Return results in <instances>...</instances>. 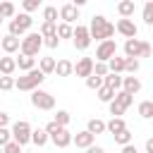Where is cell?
I'll use <instances>...</instances> for the list:
<instances>
[{
    "instance_id": "6da1fadb",
    "label": "cell",
    "mask_w": 153,
    "mask_h": 153,
    "mask_svg": "<svg viewBox=\"0 0 153 153\" xmlns=\"http://www.w3.org/2000/svg\"><path fill=\"white\" fill-rule=\"evenodd\" d=\"M86 29H88V36L96 41H110L115 33V24H110L103 14H96L91 19V26H86Z\"/></svg>"
},
{
    "instance_id": "7a4b0ae2",
    "label": "cell",
    "mask_w": 153,
    "mask_h": 153,
    "mask_svg": "<svg viewBox=\"0 0 153 153\" xmlns=\"http://www.w3.org/2000/svg\"><path fill=\"white\" fill-rule=\"evenodd\" d=\"M43 79H45V74L38 67H33L31 72H24V76L14 79V88H19V91H36L43 84Z\"/></svg>"
},
{
    "instance_id": "3957f363",
    "label": "cell",
    "mask_w": 153,
    "mask_h": 153,
    "mask_svg": "<svg viewBox=\"0 0 153 153\" xmlns=\"http://www.w3.org/2000/svg\"><path fill=\"white\" fill-rule=\"evenodd\" d=\"M41 45H43V38L38 31H31L26 36H22L19 41V55H29V57H36L41 53Z\"/></svg>"
},
{
    "instance_id": "277c9868",
    "label": "cell",
    "mask_w": 153,
    "mask_h": 153,
    "mask_svg": "<svg viewBox=\"0 0 153 153\" xmlns=\"http://www.w3.org/2000/svg\"><path fill=\"white\" fill-rule=\"evenodd\" d=\"M31 24H33V19H31V14H17L12 22H10V36H14V38H22V36H26V31L31 29Z\"/></svg>"
},
{
    "instance_id": "5b68a950",
    "label": "cell",
    "mask_w": 153,
    "mask_h": 153,
    "mask_svg": "<svg viewBox=\"0 0 153 153\" xmlns=\"http://www.w3.org/2000/svg\"><path fill=\"white\" fill-rule=\"evenodd\" d=\"M10 134H12V141H14V143L26 146V143L31 141V124H29L26 120H19V122H14V124H12Z\"/></svg>"
},
{
    "instance_id": "8992f818",
    "label": "cell",
    "mask_w": 153,
    "mask_h": 153,
    "mask_svg": "<svg viewBox=\"0 0 153 153\" xmlns=\"http://www.w3.org/2000/svg\"><path fill=\"white\" fill-rule=\"evenodd\" d=\"M31 105L38 108V110H53V108H55V98H53L48 91L36 88V91H31Z\"/></svg>"
},
{
    "instance_id": "52a82bcc",
    "label": "cell",
    "mask_w": 153,
    "mask_h": 153,
    "mask_svg": "<svg viewBox=\"0 0 153 153\" xmlns=\"http://www.w3.org/2000/svg\"><path fill=\"white\" fill-rule=\"evenodd\" d=\"M115 55H117V43H115L112 38L98 43V48H96V60H98V62H108V60H112Z\"/></svg>"
},
{
    "instance_id": "ba28073f",
    "label": "cell",
    "mask_w": 153,
    "mask_h": 153,
    "mask_svg": "<svg viewBox=\"0 0 153 153\" xmlns=\"http://www.w3.org/2000/svg\"><path fill=\"white\" fill-rule=\"evenodd\" d=\"M72 43H74V48H76V50H86V48L91 45L88 29H86V26H81V24H76V29L72 31Z\"/></svg>"
},
{
    "instance_id": "9c48e42d",
    "label": "cell",
    "mask_w": 153,
    "mask_h": 153,
    "mask_svg": "<svg viewBox=\"0 0 153 153\" xmlns=\"http://www.w3.org/2000/svg\"><path fill=\"white\" fill-rule=\"evenodd\" d=\"M115 31L122 33L124 38H136V33H139V29H136V24H134L131 19H120V22L115 24Z\"/></svg>"
},
{
    "instance_id": "30bf717a",
    "label": "cell",
    "mask_w": 153,
    "mask_h": 153,
    "mask_svg": "<svg viewBox=\"0 0 153 153\" xmlns=\"http://www.w3.org/2000/svg\"><path fill=\"white\" fill-rule=\"evenodd\" d=\"M72 74H76V76H81V79H88V76L93 74V60H91V57H81V60L74 65Z\"/></svg>"
},
{
    "instance_id": "8fae6325",
    "label": "cell",
    "mask_w": 153,
    "mask_h": 153,
    "mask_svg": "<svg viewBox=\"0 0 153 153\" xmlns=\"http://www.w3.org/2000/svg\"><path fill=\"white\" fill-rule=\"evenodd\" d=\"M57 14H60V19H62V24H69V26H72V24H74V22L79 19V10H76V7L72 5V2H67V5H62Z\"/></svg>"
},
{
    "instance_id": "7c38bea8",
    "label": "cell",
    "mask_w": 153,
    "mask_h": 153,
    "mask_svg": "<svg viewBox=\"0 0 153 153\" xmlns=\"http://www.w3.org/2000/svg\"><path fill=\"white\" fill-rule=\"evenodd\" d=\"M48 139H50V141H53L57 148H67V146L72 143V131H69L67 127H62L57 134H53V136H48Z\"/></svg>"
},
{
    "instance_id": "4fadbf2b",
    "label": "cell",
    "mask_w": 153,
    "mask_h": 153,
    "mask_svg": "<svg viewBox=\"0 0 153 153\" xmlns=\"http://www.w3.org/2000/svg\"><path fill=\"white\" fill-rule=\"evenodd\" d=\"M141 53V38H127L124 41V57H139Z\"/></svg>"
},
{
    "instance_id": "5bb4252c",
    "label": "cell",
    "mask_w": 153,
    "mask_h": 153,
    "mask_svg": "<svg viewBox=\"0 0 153 153\" xmlns=\"http://www.w3.org/2000/svg\"><path fill=\"white\" fill-rule=\"evenodd\" d=\"M122 91L129 93V96H134V93L141 91V81L136 76H122Z\"/></svg>"
},
{
    "instance_id": "9a60e30c",
    "label": "cell",
    "mask_w": 153,
    "mask_h": 153,
    "mask_svg": "<svg viewBox=\"0 0 153 153\" xmlns=\"http://www.w3.org/2000/svg\"><path fill=\"white\" fill-rule=\"evenodd\" d=\"M14 69H17V62H14V57H12V55L0 57V76H12V74H14Z\"/></svg>"
},
{
    "instance_id": "2e32d148",
    "label": "cell",
    "mask_w": 153,
    "mask_h": 153,
    "mask_svg": "<svg viewBox=\"0 0 153 153\" xmlns=\"http://www.w3.org/2000/svg\"><path fill=\"white\" fill-rule=\"evenodd\" d=\"M19 41H22V38H14V36H10V33H7V36H2V38H0V45H2V50H5L7 55H12V53H17V50H19Z\"/></svg>"
},
{
    "instance_id": "e0dca14e",
    "label": "cell",
    "mask_w": 153,
    "mask_h": 153,
    "mask_svg": "<svg viewBox=\"0 0 153 153\" xmlns=\"http://www.w3.org/2000/svg\"><path fill=\"white\" fill-rule=\"evenodd\" d=\"M93 139H96V136H91L86 129H84V131H76V134L72 136V141L76 143V148H88V146H93Z\"/></svg>"
},
{
    "instance_id": "ac0fdd59",
    "label": "cell",
    "mask_w": 153,
    "mask_h": 153,
    "mask_svg": "<svg viewBox=\"0 0 153 153\" xmlns=\"http://www.w3.org/2000/svg\"><path fill=\"white\" fill-rule=\"evenodd\" d=\"M134 10H136L134 0H122V2H117V12L122 14V19H129V17L134 14Z\"/></svg>"
},
{
    "instance_id": "d6986e66",
    "label": "cell",
    "mask_w": 153,
    "mask_h": 153,
    "mask_svg": "<svg viewBox=\"0 0 153 153\" xmlns=\"http://www.w3.org/2000/svg\"><path fill=\"white\" fill-rule=\"evenodd\" d=\"M103 86H108V88H112V91H120V88H122V76L108 72V74L103 76Z\"/></svg>"
},
{
    "instance_id": "ffe728a7",
    "label": "cell",
    "mask_w": 153,
    "mask_h": 153,
    "mask_svg": "<svg viewBox=\"0 0 153 153\" xmlns=\"http://www.w3.org/2000/svg\"><path fill=\"white\" fill-rule=\"evenodd\" d=\"M112 100H115V103H117L122 110H127V108L134 103V96H129V93H124V91L120 88V91H115V98H112Z\"/></svg>"
},
{
    "instance_id": "44dd1931",
    "label": "cell",
    "mask_w": 153,
    "mask_h": 153,
    "mask_svg": "<svg viewBox=\"0 0 153 153\" xmlns=\"http://www.w3.org/2000/svg\"><path fill=\"white\" fill-rule=\"evenodd\" d=\"M14 62H17V67H19L22 72H31V69H33V65H36V57L19 55V57H14Z\"/></svg>"
},
{
    "instance_id": "7402d4cb",
    "label": "cell",
    "mask_w": 153,
    "mask_h": 153,
    "mask_svg": "<svg viewBox=\"0 0 153 153\" xmlns=\"http://www.w3.org/2000/svg\"><path fill=\"white\" fill-rule=\"evenodd\" d=\"M105 65H108V72H110V74H122V72H124V57H117V55H115V57L108 60Z\"/></svg>"
},
{
    "instance_id": "603a6c76",
    "label": "cell",
    "mask_w": 153,
    "mask_h": 153,
    "mask_svg": "<svg viewBox=\"0 0 153 153\" xmlns=\"http://www.w3.org/2000/svg\"><path fill=\"white\" fill-rule=\"evenodd\" d=\"M86 131H88L91 136H96V134H103V131H105V122H103V120H98V117H93V120H88V124H86Z\"/></svg>"
},
{
    "instance_id": "cb8c5ba5",
    "label": "cell",
    "mask_w": 153,
    "mask_h": 153,
    "mask_svg": "<svg viewBox=\"0 0 153 153\" xmlns=\"http://www.w3.org/2000/svg\"><path fill=\"white\" fill-rule=\"evenodd\" d=\"M122 129H127V124H124L122 117H112L110 122H105V131H110L112 136H115L117 131H122Z\"/></svg>"
},
{
    "instance_id": "d4e9b609",
    "label": "cell",
    "mask_w": 153,
    "mask_h": 153,
    "mask_svg": "<svg viewBox=\"0 0 153 153\" xmlns=\"http://www.w3.org/2000/svg\"><path fill=\"white\" fill-rule=\"evenodd\" d=\"M72 69H74V65H72L69 60H60V62H55V74H57V76H69Z\"/></svg>"
},
{
    "instance_id": "484cf974",
    "label": "cell",
    "mask_w": 153,
    "mask_h": 153,
    "mask_svg": "<svg viewBox=\"0 0 153 153\" xmlns=\"http://www.w3.org/2000/svg\"><path fill=\"white\" fill-rule=\"evenodd\" d=\"M31 143L38 146V148L45 146V143H48V134H45L43 129H31Z\"/></svg>"
},
{
    "instance_id": "4316f807",
    "label": "cell",
    "mask_w": 153,
    "mask_h": 153,
    "mask_svg": "<svg viewBox=\"0 0 153 153\" xmlns=\"http://www.w3.org/2000/svg\"><path fill=\"white\" fill-rule=\"evenodd\" d=\"M38 69H41L43 74H53V72H55V60H53V57H41Z\"/></svg>"
},
{
    "instance_id": "83f0119b",
    "label": "cell",
    "mask_w": 153,
    "mask_h": 153,
    "mask_svg": "<svg viewBox=\"0 0 153 153\" xmlns=\"http://www.w3.org/2000/svg\"><path fill=\"white\" fill-rule=\"evenodd\" d=\"M96 96H98V100H100V103H110V100L115 98V91H112V88H108V86H100V88L96 91Z\"/></svg>"
},
{
    "instance_id": "f1b7e54d",
    "label": "cell",
    "mask_w": 153,
    "mask_h": 153,
    "mask_svg": "<svg viewBox=\"0 0 153 153\" xmlns=\"http://www.w3.org/2000/svg\"><path fill=\"white\" fill-rule=\"evenodd\" d=\"M139 115H141L143 120H151V117H153V100H143V103H139Z\"/></svg>"
},
{
    "instance_id": "f546056e",
    "label": "cell",
    "mask_w": 153,
    "mask_h": 153,
    "mask_svg": "<svg viewBox=\"0 0 153 153\" xmlns=\"http://www.w3.org/2000/svg\"><path fill=\"white\" fill-rule=\"evenodd\" d=\"M43 22H50V24H57V7H53V5H48V7L43 10Z\"/></svg>"
},
{
    "instance_id": "4dcf8cb0",
    "label": "cell",
    "mask_w": 153,
    "mask_h": 153,
    "mask_svg": "<svg viewBox=\"0 0 153 153\" xmlns=\"http://www.w3.org/2000/svg\"><path fill=\"white\" fill-rule=\"evenodd\" d=\"M72 31H74V29H72L69 24H57V29H55V36H57L60 41H62V38H72Z\"/></svg>"
},
{
    "instance_id": "1f68e13d",
    "label": "cell",
    "mask_w": 153,
    "mask_h": 153,
    "mask_svg": "<svg viewBox=\"0 0 153 153\" xmlns=\"http://www.w3.org/2000/svg\"><path fill=\"white\" fill-rule=\"evenodd\" d=\"M124 72H127L129 76H134V74L139 72V60H134V57H124Z\"/></svg>"
},
{
    "instance_id": "d6a6232c",
    "label": "cell",
    "mask_w": 153,
    "mask_h": 153,
    "mask_svg": "<svg viewBox=\"0 0 153 153\" xmlns=\"http://www.w3.org/2000/svg\"><path fill=\"white\" fill-rule=\"evenodd\" d=\"M69 120H72V115H69L67 110H57L53 122H55V124H60V127H67V124H69Z\"/></svg>"
},
{
    "instance_id": "836d02e7",
    "label": "cell",
    "mask_w": 153,
    "mask_h": 153,
    "mask_svg": "<svg viewBox=\"0 0 153 153\" xmlns=\"http://www.w3.org/2000/svg\"><path fill=\"white\" fill-rule=\"evenodd\" d=\"M115 143H120V146H127V143H131V131H129V129H122V131H117V134H115Z\"/></svg>"
},
{
    "instance_id": "e575fe53",
    "label": "cell",
    "mask_w": 153,
    "mask_h": 153,
    "mask_svg": "<svg viewBox=\"0 0 153 153\" xmlns=\"http://www.w3.org/2000/svg\"><path fill=\"white\" fill-rule=\"evenodd\" d=\"M14 5L12 2H0V19H10V17H14Z\"/></svg>"
},
{
    "instance_id": "d590c367",
    "label": "cell",
    "mask_w": 153,
    "mask_h": 153,
    "mask_svg": "<svg viewBox=\"0 0 153 153\" xmlns=\"http://www.w3.org/2000/svg\"><path fill=\"white\" fill-rule=\"evenodd\" d=\"M55 29H57V24H50V22H43L41 24V38H48V36H55Z\"/></svg>"
},
{
    "instance_id": "8d00e7d4",
    "label": "cell",
    "mask_w": 153,
    "mask_h": 153,
    "mask_svg": "<svg viewBox=\"0 0 153 153\" xmlns=\"http://www.w3.org/2000/svg\"><path fill=\"white\" fill-rule=\"evenodd\" d=\"M143 22L151 26L153 24V0H148L146 5H143Z\"/></svg>"
},
{
    "instance_id": "74e56055",
    "label": "cell",
    "mask_w": 153,
    "mask_h": 153,
    "mask_svg": "<svg viewBox=\"0 0 153 153\" xmlns=\"http://www.w3.org/2000/svg\"><path fill=\"white\" fill-rule=\"evenodd\" d=\"M22 7H24V14L36 12V10L41 7V0H24V2H22Z\"/></svg>"
},
{
    "instance_id": "f35d334b",
    "label": "cell",
    "mask_w": 153,
    "mask_h": 153,
    "mask_svg": "<svg viewBox=\"0 0 153 153\" xmlns=\"http://www.w3.org/2000/svg\"><path fill=\"white\" fill-rule=\"evenodd\" d=\"M105 74H108V65L105 62H93V76H100L103 79Z\"/></svg>"
},
{
    "instance_id": "ab89813d",
    "label": "cell",
    "mask_w": 153,
    "mask_h": 153,
    "mask_svg": "<svg viewBox=\"0 0 153 153\" xmlns=\"http://www.w3.org/2000/svg\"><path fill=\"white\" fill-rule=\"evenodd\" d=\"M86 86H88L91 91H98V88L103 86V79H100V76H93V74H91V76L86 79Z\"/></svg>"
},
{
    "instance_id": "60d3db41",
    "label": "cell",
    "mask_w": 153,
    "mask_h": 153,
    "mask_svg": "<svg viewBox=\"0 0 153 153\" xmlns=\"http://www.w3.org/2000/svg\"><path fill=\"white\" fill-rule=\"evenodd\" d=\"M14 88V79L12 76H0V91H10Z\"/></svg>"
},
{
    "instance_id": "b9f144b4",
    "label": "cell",
    "mask_w": 153,
    "mask_h": 153,
    "mask_svg": "<svg viewBox=\"0 0 153 153\" xmlns=\"http://www.w3.org/2000/svg\"><path fill=\"white\" fill-rule=\"evenodd\" d=\"M2 153H22V146H19V143H14V141H10V143H5V146H2Z\"/></svg>"
},
{
    "instance_id": "7bdbcfd3",
    "label": "cell",
    "mask_w": 153,
    "mask_h": 153,
    "mask_svg": "<svg viewBox=\"0 0 153 153\" xmlns=\"http://www.w3.org/2000/svg\"><path fill=\"white\" fill-rule=\"evenodd\" d=\"M10 141H12V134H10L7 127H2V129H0V148H2L5 143H10Z\"/></svg>"
},
{
    "instance_id": "ee69618b",
    "label": "cell",
    "mask_w": 153,
    "mask_h": 153,
    "mask_svg": "<svg viewBox=\"0 0 153 153\" xmlns=\"http://www.w3.org/2000/svg\"><path fill=\"white\" fill-rule=\"evenodd\" d=\"M108 108H110V115H112V117H120V115L124 112V110H122V108H120L115 100H110V103H108Z\"/></svg>"
},
{
    "instance_id": "f6af8a7d",
    "label": "cell",
    "mask_w": 153,
    "mask_h": 153,
    "mask_svg": "<svg viewBox=\"0 0 153 153\" xmlns=\"http://www.w3.org/2000/svg\"><path fill=\"white\" fill-rule=\"evenodd\" d=\"M60 129H62V127H60V124H55V122H48V124H45V129H43V131H45V134H48V136H53V134H57V131H60Z\"/></svg>"
},
{
    "instance_id": "bcb514c9",
    "label": "cell",
    "mask_w": 153,
    "mask_h": 153,
    "mask_svg": "<svg viewBox=\"0 0 153 153\" xmlns=\"http://www.w3.org/2000/svg\"><path fill=\"white\" fill-rule=\"evenodd\" d=\"M43 45H48V48H57V45H60V38H57V36H48V38H43Z\"/></svg>"
},
{
    "instance_id": "7dc6e473",
    "label": "cell",
    "mask_w": 153,
    "mask_h": 153,
    "mask_svg": "<svg viewBox=\"0 0 153 153\" xmlns=\"http://www.w3.org/2000/svg\"><path fill=\"white\" fill-rule=\"evenodd\" d=\"M139 57H151V43L148 41H141V53Z\"/></svg>"
},
{
    "instance_id": "c3c4849f",
    "label": "cell",
    "mask_w": 153,
    "mask_h": 153,
    "mask_svg": "<svg viewBox=\"0 0 153 153\" xmlns=\"http://www.w3.org/2000/svg\"><path fill=\"white\" fill-rule=\"evenodd\" d=\"M7 124H10V115H7V112H0V129L7 127Z\"/></svg>"
},
{
    "instance_id": "681fc988",
    "label": "cell",
    "mask_w": 153,
    "mask_h": 153,
    "mask_svg": "<svg viewBox=\"0 0 153 153\" xmlns=\"http://www.w3.org/2000/svg\"><path fill=\"white\" fill-rule=\"evenodd\" d=\"M86 153H105V148H103V146H88Z\"/></svg>"
},
{
    "instance_id": "f907efd6",
    "label": "cell",
    "mask_w": 153,
    "mask_h": 153,
    "mask_svg": "<svg viewBox=\"0 0 153 153\" xmlns=\"http://www.w3.org/2000/svg\"><path fill=\"white\" fill-rule=\"evenodd\" d=\"M122 153H139V151H136V146L127 143V146H122Z\"/></svg>"
},
{
    "instance_id": "816d5d0a",
    "label": "cell",
    "mask_w": 153,
    "mask_h": 153,
    "mask_svg": "<svg viewBox=\"0 0 153 153\" xmlns=\"http://www.w3.org/2000/svg\"><path fill=\"white\" fill-rule=\"evenodd\" d=\"M146 153H153V139L146 141Z\"/></svg>"
},
{
    "instance_id": "f5cc1de1",
    "label": "cell",
    "mask_w": 153,
    "mask_h": 153,
    "mask_svg": "<svg viewBox=\"0 0 153 153\" xmlns=\"http://www.w3.org/2000/svg\"><path fill=\"white\" fill-rule=\"evenodd\" d=\"M22 153H26V151H22Z\"/></svg>"
},
{
    "instance_id": "db71d44e",
    "label": "cell",
    "mask_w": 153,
    "mask_h": 153,
    "mask_svg": "<svg viewBox=\"0 0 153 153\" xmlns=\"http://www.w3.org/2000/svg\"><path fill=\"white\" fill-rule=\"evenodd\" d=\"M0 153H2V148H0Z\"/></svg>"
},
{
    "instance_id": "11a10c76",
    "label": "cell",
    "mask_w": 153,
    "mask_h": 153,
    "mask_svg": "<svg viewBox=\"0 0 153 153\" xmlns=\"http://www.w3.org/2000/svg\"><path fill=\"white\" fill-rule=\"evenodd\" d=\"M0 38H2V33H0Z\"/></svg>"
},
{
    "instance_id": "9f6ffc18",
    "label": "cell",
    "mask_w": 153,
    "mask_h": 153,
    "mask_svg": "<svg viewBox=\"0 0 153 153\" xmlns=\"http://www.w3.org/2000/svg\"><path fill=\"white\" fill-rule=\"evenodd\" d=\"M0 24H2V19H0Z\"/></svg>"
}]
</instances>
